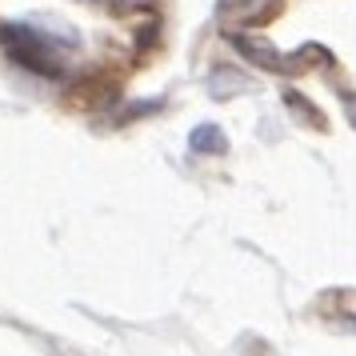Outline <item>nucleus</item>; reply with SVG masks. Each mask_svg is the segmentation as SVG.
I'll return each instance as SVG.
<instances>
[{"label": "nucleus", "instance_id": "nucleus-1", "mask_svg": "<svg viewBox=\"0 0 356 356\" xmlns=\"http://www.w3.org/2000/svg\"><path fill=\"white\" fill-rule=\"evenodd\" d=\"M0 44L17 65L33 68L40 76H60L65 72V52L56 49V40L44 36L33 24H0Z\"/></svg>", "mask_w": 356, "mask_h": 356}, {"label": "nucleus", "instance_id": "nucleus-2", "mask_svg": "<svg viewBox=\"0 0 356 356\" xmlns=\"http://www.w3.org/2000/svg\"><path fill=\"white\" fill-rule=\"evenodd\" d=\"M228 44L241 52V56H248V60H257L260 68H273V72H289V68H300L292 65L296 56H284V52H276L273 44H264V40H257V36H241V33H228Z\"/></svg>", "mask_w": 356, "mask_h": 356}, {"label": "nucleus", "instance_id": "nucleus-3", "mask_svg": "<svg viewBox=\"0 0 356 356\" xmlns=\"http://www.w3.org/2000/svg\"><path fill=\"white\" fill-rule=\"evenodd\" d=\"M188 148L193 152H225L228 140H225V132L216 129V124H200V129H193V136H188Z\"/></svg>", "mask_w": 356, "mask_h": 356}, {"label": "nucleus", "instance_id": "nucleus-4", "mask_svg": "<svg viewBox=\"0 0 356 356\" xmlns=\"http://www.w3.org/2000/svg\"><path fill=\"white\" fill-rule=\"evenodd\" d=\"M340 100H344V108H348V116H353V124H356V92L340 88Z\"/></svg>", "mask_w": 356, "mask_h": 356}]
</instances>
